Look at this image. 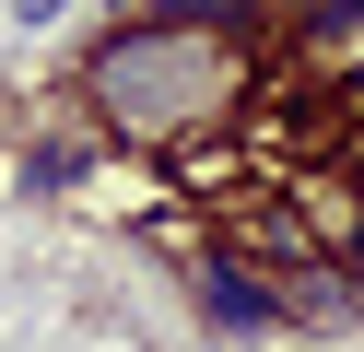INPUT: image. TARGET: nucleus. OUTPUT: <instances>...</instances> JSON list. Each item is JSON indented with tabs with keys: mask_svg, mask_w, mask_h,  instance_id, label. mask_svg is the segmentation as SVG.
Returning <instances> with one entry per match:
<instances>
[{
	"mask_svg": "<svg viewBox=\"0 0 364 352\" xmlns=\"http://www.w3.org/2000/svg\"><path fill=\"white\" fill-rule=\"evenodd\" d=\"M282 317L306 329V341H329V329H364V282L341 270V258H282Z\"/></svg>",
	"mask_w": 364,
	"mask_h": 352,
	"instance_id": "7ed1b4c3",
	"label": "nucleus"
},
{
	"mask_svg": "<svg viewBox=\"0 0 364 352\" xmlns=\"http://www.w3.org/2000/svg\"><path fill=\"white\" fill-rule=\"evenodd\" d=\"M71 94H82V117H95L106 141H129V153H188V141H212V129L247 117V47L118 12L106 36H82Z\"/></svg>",
	"mask_w": 364,
	"mask_h": 352,
	"instance_id": "f257e3e1",
	"label": "nucleus"
},
{
	"mask_svg": "<svg viewBox=\"0 0 364 352\" xmlns=\"http://www.w3.org/2000/svg\"><path fill=\"white\" fill-rule=\"evenodd\" d=\"M188 317H200V341H223V352H259V341L294 329L282 317V282H270L247 247H223V235L188 258Z\"/></svg>",
	"mask_w": 364,
	"mask_h": 352,
	"instance_id": "f03ea898",
	"label": "nucleus"
},
{
	"mask_svg": "<svg viewBox=\"0 0 364 352\" xmlns=\"http://www.w3.org/2000/svg\"><path fill=\"white\" fill-rule=\"evenodd\" d=\"M95 153H106L95 117H82V129H36L24 153H12V188H24V200H71V188L95 176Z\"/></svg>",
	"mask_w": 364,
	"mask_h": 352,
	"instance_id": "20e7f679",
	"label": "nucleus"
},
{
	"mask_svg": "<svg viewBox=\"0 0 364 352\" xmlns=\"http://www.w3.org/2000/svg\"><path fill=\"white\" fill-rule=\"evenodd\" d=\"M12 23H24V36H48V23H71V0H12Z\"/></svg>",
	"mask_w": 364,
	"mask_h": 352,
	"instance_id": "39448f33",
	"label": "nucleus"
}]
</instances>
